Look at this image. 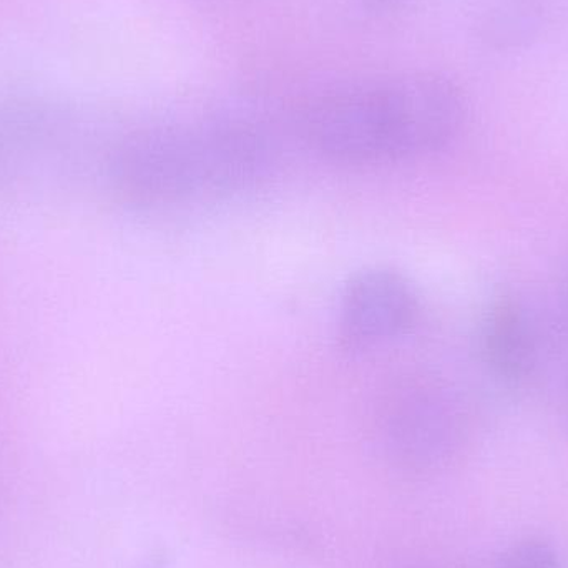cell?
I'll list each match as a JSON object with an SVG mask.
<instances>
[{
    "instance_id": "obj_1",
    "label": "cell",
    "mask_w": 568,
    "mask_h": 568,
    "mask_svg": "<svg viewBox=\"0 0 568 568\" xmlns=\"http://www.w3.org/2000/svg\"><path fill=\"white\" fill-rule=\"evenodd\" d=\"M467 119L463 89L436 72H409L327 90L304 105L311 149L346 165H383L446 149Z\"/></svg>"
},
{
    "instance_id": "obj_2",
    "label": "cell",
    "mask_w": 568,
    "mask_h": 568,
    "mask_svg": "<svg viewBox=\"0 0 568 568\" xmlns=\"http://www.w3.org/2000/svg\"><path fill=\"white\" fill-rule=\"evenodd\" d=\"M272 165L262 130L222 119L139 130L110 160V180L125 202L146 209L233 195L255 185Z\"/></svg>"
},
{
    "instance_id": "obj_3",
    "label": "cell",
    "mask_w": 568,
    "mask_h": 568,
    "mask_svg": "<svg viewBox=\"0 0 568 568\" xmlns=\"http://www.w3.org/2000/svg\"><path fill=\"white\" fill-rule=\"evenodd\" d=\"M476 433L469 397L434 374H404L379 394L371 414L377 459L400 477H429L459 463Z\"/></svg>"
},
{
    "instance_id": "obj_4",
    "label": "cell",
    "mask_w": 568,
    "mask_h": 568,
    "mask_svg": "<svg viewBox=\"0 0 568 568\" xmlns=\"http://www.w3.org/2000/svg\"><path fill=\"white\" fill-rule=\"evenodd\" d=\"M419 316L413 284L390 268L361 272L347 283L337 314V337L349 353L383 346L406 334Z\"/></svg>"
},
{
    "instance_id": "obj_5",
    "label": "cell",
    "mask_w": 568,
    "mask_h": 568,
    "mask_svg": "<svg viewBox=\"0 0 568 568\" xmlns=\"http://www.w3.org/2000/svg\"><path fill=\"white\" fill-rule=\"evenodd\" d=\"M550 336L532 307L503 294L484 317L480 351L490 373L513 389L536 386L549 363Z\"/></svg>"
},
{
    "instance_id": "obj_6",
    "label": "cell",
    "mask_w": 568,
    "mask_h": 568,
    "mask_svg": "<svg viewBox=\"0 0 568 568\" xmlns=\"http://www.w3.org/2000/svg\"><path fill=\"white\" fill-rule=\"evenodd\" d=\"M550 0H470L477 39L497 52L532 45L549 23Z\"/></svg>"
},
{
    "instance_id": "obj_7",
    "label": "cell",
    "mask_w": 568,
    "mask_h": 568,
    "mask_svg": "<svg viewBox=\"0 0 568 568\" xmlns=\"http://www.w3.org/2000/svg\"><path fill=\"white\" fill-rule=\"evenodd\" d=\"M497 568H562V562L552 544L527 537L507 549Z\"/></svg>"
},
{
    "instance_id": "obj_8",
    "label": "cell",
    "mask_w": 568,
    "mask_h": 568,
    "mask_svg": "<svg viewBox=\"0 0 568 568\" xmlns=\"http://www.w3.org/2000/svg\"><path fill=\"white\" fill-rule=\"evenodd\" d=\"M359 2L373 7H390L396 6V3L399 6V3L406 2V0H359Z\"/></svg>"
},
{
    "instance_id": "obj_9",
    "label": "cell",
    "mask_w": 568,
    "mask_h": 568,
    "mask_svg": "<svg viewBox=\"0 0 568 568\" xmlns=\"http://www.w3.org/2000/svg\"><path fill=\"white\" fill-rule=\"evenodd\" d=\"M562 307H564V320H566V326H567V331H568V276L566 280V284H564Z\"/></svg>"
},
{
    "instance_id": "obj_10",
    "label": "cell",
    "mask_w": 568,
    "mask_h": 568,
    "mask_svg": "<svg viewBox=\"0 0 568 568\" xmlns=\"http://www.w3.org/2000/svg\"><path fill=\"white\" fill-rule=\"evenodd\" d=\"M564 417H566L567 424H568V376H567V383H566V389H564Z\"/></svg>"
}]
</instances>
